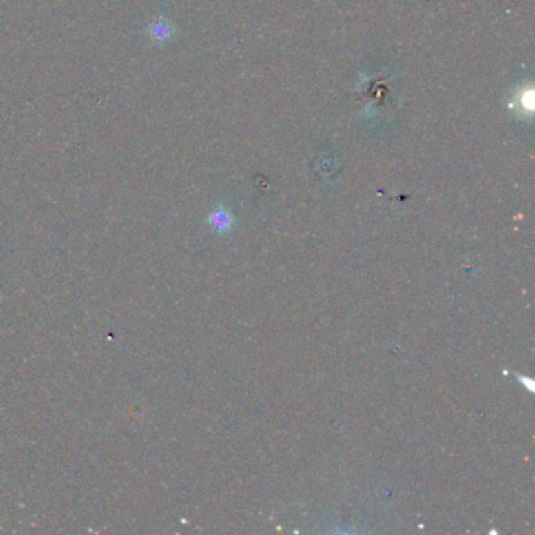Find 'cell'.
<instances>
[{"mask_svg": "<svg viewBox=\"0 0 535 535\" xmlns=\"http://www.w3.org/2000/svg\"><path fill=\"white\" fill-rule=\"evenodd\" d=\"M176 32H178L176 26L165 16H156L145 28L146 37L152 44H165L172 41L176 37Z\"/></svg>", "mask_w": 535, "mask_h": 535, "instance_id": "cell-1", "label": "cell"}, {"mask_svg": "<svg viewBox=\"0 0 535 535\" xmlns=\"http://www.w3.org/2000/svg\"><path fill=\"white\" fill-rule=\"evenodd\" d=\"M231 223H232L231 215L225 208H219L217 210H214V212L210 214V217H209V225L212 226L214 230L221 231V232L230 230Z\"/></svg>", "mask_w": 535, "mask_h": 535, "instance_id": "cell-2", "label": "cell"}]
</instances>
